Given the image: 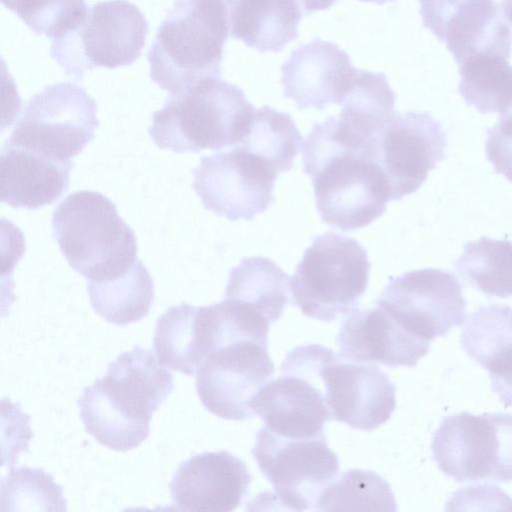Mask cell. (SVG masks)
Here are the masks:
<instances>
[{
  "label": "cell",
  "instance_id": "obj_31",
  "mask_svg": "<svg viewBox=\"0 0 512 512\" xmlns=\"http://www.w3.org/2000/svg\"><path fill=\"white\" fill-rule=\"evenodd\" d=\"M106 376L135 392L154 412L174 389L173 375L152 351L139 345L111 362Z\"/></svg>",
  "mask_w": 512,
  "mask_h": 512
},
{
  "label": "cell",
  "instance_id": "obj_16",
  "mask_svg": "<svg viewBox=\"0 0 512 512\" xmlns=\"http://www.w3.org/2000/svg\"><path fill=\"white\" fill-rule=\"evenodd\" d=\"M251 475L245 463L228 451L203 452L182 462L170 484L171 509L230 512L247 494Z\"/></svg>",
  "mask_w": 512,
  "mask_h": 512
},
{
  "label": "cell",
  "instance_id": "obj_11",
  "mask_svg": "<svg viewBox=\"0 0 512 512\" xmlns=\"http://www.w3.org/2000/svg\"><path fill=\"white\" fill-rule=\"evenodd\" d=\"M375 304L402 328L426 340L445 336L465 320L462 285L450 272L423 268L390 278Z\"/></svg>",
  "mask_w": 512,
  "mask_h": 512
},
{
  "label": "cell",
  "instance_id": "obj_12",
  "mask_svg": "<svg viewBox=\"0 0 512 512\" xmlns=\"http://www.w3.org/2000/svg\"><path fill=\"white\" fill-rule=\"evenodd\" d=\"M278 173L262 159L235 146L201 158L193 189L205 209L230 221L252 220L274 201Z\"/></svg>",
  "mask_w": 512,
  "mask_h": 512
},
{
  "label": "cell",
  "instance_id": "obj_22",
  "mask_svg": "<svg viewBox=\"0 0 512 512\" xmlns=\"http://www.w3.org/2000/svg\"><path fill=\"white\" fill-rule=\"evenodd\" d=\"M213 341L211 305L181 303L158 318L153 350L163 366L192 376L213 350Z\"/></svg>",
  "mask_w": 512,
  "mask_h": 512
},
{
  "label": "cell",
  "instance_id": "obj_35",
  "mask_svg": "<svg viewBox=\"0 0 512 512\" xmlns=\"http://www.w3.org/2000/svg\"><path fill=\"white\" fill-rule=\"evenodd\" d=\"M338 0H296L304 15L330 8Z\"/></svg>",
  "mask_w": 512,
  "mask_h": 512
},
{
  "label": "cell",
  "instance_id": "obj_23",
  "mask_svg": "<svg viewBox=\"0 0 512 512\" xmlns=\"http://www.w3.org/2000/svg\"><path fill=\"white\" fill-rule=\"evenodd\" d=\"M231 36L260 52H279L298 36L296 0H223Z\"/></svg>",
  "mask_w": 512,
  "mask_h": 512
},
{
  "label": "cell",
  "instance_id": "obj_3",
  "mask_svg": "<svg viewBox=\"0 0 512 512\" xmlns=\"http://www.w3.org/2000/svg\"><path fill=\"white\" fill-rule=\"evenodd\" d=\"M254 109L238 86L207 78L170 95L148 132L159 148L176 153L221 150L241 142Z\"/></svg>",
  "mask_w": 512,
  "mask_h": 512
},
{
  "label": "cell",
  "instance_id": "obj_17",
  "mask_svg": "<svg viewBox=\"0 0 512 512\" xmlns=\"http://www.w3.org/2000/svg\"><path fill=\"white\" fill-rule=\"evenodd\" d=\"M431 341L402 328L385 310L354 308L345 318L337 344L347 361L378 363L390 368L414 367L425 356Z\"/></svg>",
  "mask_w": 512,
  "mask_h": 512
},
{
  "label": "cell",
  "instance_id": "obj_32",
  "mask_svg": "<svg viewBox=\"0 0 512 512\" xmlns=\"http://www.w3.org/2000/svg\"><path fill=\"white\" fill-rule=\"evenodd\" d=\"M3 511H64L62 487L40 468H13L1 480Z\"/></svg>",
  "mask_w": 512,
  "mask_h": 512
},
{
  "label": "cell",
  "instance_id": "obj_6",
  "mask_svg": "<svg viewBox=\"0 0 512 512\" xmlns=\"http://www.w3.org/2000/svg\"><path fill=\"white\" fill-rule=\"evenodd\" d=\"M147 34L148 22L135 4L100 1L89 7L75 29L52 40L50 55L66 74L81 79L96 67L132 64L141 55Z\"/></svg>",
  "mask_w": 512,
  "mask_h": 512
},
{
  "label": "cell",
  "instance_id": "obj_19",
  "mask_svg": "<svg viewBox=\"0 0 512 512\" xmlns=\"http://www.w3.org/2000/svg\"><path fill=\"white\" fill-rule=\"evenodd\" d=\"M355 70L344 50L316 38L292 51L282 65L283 94L299 109L322 110L338 104Z\"/></svg>",
  "mask_w": 512,
  "mask_h": 512
},
{
  "label": "cell",
  "instance_id": "obj_29",
  "mask_svg": "<svg viewBox=\"0 0 512 512\" xmlns=\"http://www.w3.org/2000/svg\"><path fill=\"white\" fill-rule=\"evenodd\" d=\"M459 275L488 296H512V241L486 236L467 242L454 264Z\"/></svg>",
  "mask_w": 512,
  "mask_h": 512
},
{
  "label": "cell",
  "instance_id": "obj_10",
  "mask_svg": "<svg viewBox=\"0 0 512 512\" xmlns=\"http://www.w3.org/2000/svg\"><path fill=\"white\" fill-rule=\"evenodd\" d=\"M275 366L268 341L243 337L213 350L196 372V391L203 406L228 420L255 416L252 402L272 380Z\"/></svg>",
  "mask_w": 512,
  "mask_h": 512
},
{
  "label": "cell",
  "instance_id": "obj_7",
  "mask_svg": "<svg viewBox=\"0 0 512 512\" xmlns=\"http://www.w3.org/2000/svg\"><path fill=\"white\" fill-rule=\"evenodd\" d=\"M431 449L439 469L457 482H510L512 414L464 411L446 416Z\"/></svg>",
  "mask_w": 512,
  "mask_h": 512
},
{
  "label": "cell",
  "instance_id": "obj_5",
  "mask_svg": "<svg viewBox=\"0 0 512 512\" xmlns=\"http://www.w3.org/2000/svg\"><path fill=\"white\" fill-rule=\"evenodd\" d=\"M370 267L357 240L335 232L316 236L290 279L293 304L321 321L348 314L366 292Z\"/></svg>",
  "mask_w": 512,
  "mask_h": 512
},
{
  "label": "cell",
  "instance_id": "obj_26",
  "mask_svg": "<svg viewBox=\"0 0 512 512\" xmlns=\"http://www.w3.org/2000/svg\"><path fill=\"white\" fill-rule=\"evenodd\" d=\"M87 291L94 311L107 322L125 326L148 315L154 282L138 258L124 275L103 282L89 281Z\"/></svg>",
  "mask_w": 512,
  "mask_h": 512
},
{
  "label": "cell",
  "instance_id": "obj_13",
  "mask_svg": "<svg viewBox=\"0 0 512 512\" xmlns=\"http://www.w3.org/2000/svg\"><path fill=\"white\" fill-rule=\"evenodd\" d=\"M423 25L460 66L481 54L510 58L512 30L495 0H419Z\"/></svg>",
  "mask_w": 512,
  "mask_h": 512
},
{
  "label": "cell",
  "instance_id": "obj_24",
  "mask_svg": "<svg viewBox=\"0 0 512 512\" xmlns=\"http://www.w3.org/2000/svg\"><path fill=\"white\" fill-rule=\"evenodd\" d=\"M395 100L384 73L356 68L338 102L339 120L360 141L378 147L384 127L397 112Z\"/></svg>",
  "mask_w": 512,
  "mask_h": 512
},
{
  "label": "cell",
  "instance_id": "obj_14",
  "mask_svg": "<svg viewBox=\"0 0 512 512\" xmlns=\"http://www.w3.org/2000/svg\"><path fill=\"white\" fill-rule=\"evenodd\" d=\"M446 134L429 112H396L379 138L378 162L387 178L390 200L417 191L445 156Z\"/></svg>",
  "mask_w": 512,
  "mask_h": 512
},
{
  "label": "cell",
  "instance_id": "obj_4",
  "mask_svg": "<svg viewBox=\"0 0 512 512\" xmlns=\"http://www.w3.org/2000/svg\"><path fill=\"white\" fill-rule=\"evenodd\" d=\"M52 228L68 264L89 281L116 279L138 259L134 231L99 192L70 194L54 210Z\"/></svg>",
  "mask_w": 512,
  "mask_h": 512
},
{
  "label": "cell",
  "instance_id": "obj_36",
  "mask_svg": "<svg viewBox=\"0 0 512 512\" xmlns=\"http://www.w3.org/2000/svg\"><path fill=\"white\" fill-rule=\"evenodd\" d=\"M503 11L506 18L512 25V0H503Z\"/></svg>",
  "mask_w": 512,
  "mask_h": 512
},
{
  "label": "cell",
  "instance_id": "obj_21",
  "mask_svg": "<svg viewBox=\"0 0 512 512\" xmlns=\"http://www.w3.org/2000/svg\"><path fill=\"white\" fill-rule=\"evenodd\" d=\"M460 344L489 372L491 388L505 407H512V308L481 306L465 320Z\"/></svg>",
  "mask_w": 512,
  "mask_h": 512
},
{
  "label": "cell",
  "instance_id": "obj_20",
  "mask_svg": "<svg viewBox=\"0 0 512 512\" xmlns=\"http://www.w3.org/2000/svg\"><path fill=\"white\" fill-rule=\"evenodd\" d=\"M71 167L6 142L0 155L1 201L26 209L52 204L68 190Z\"/></svg>",
  "mask_w": 512,
  "mask_h": 512
},
{
  "label": "cell",
  "instance_id": "obj_8",
  "mask_svg": "<svg viewBox=\"0 0 512 512\" xmlns=\"http://www.w3.org/2000/svg\"><path fill=\"white\" fill-rule=\"evenodd\" d=\"M257 465L272 484L268 504L294 511L316 510L322 492L339 472V460L325 435L286 438L262 427L251 451Z\"/></svg>",
  "mask_w": 512,
  "mask_h": 512
},
{
  "label": "cell",
  "instance_id": "obj_37",
  "mask_svg": "<svg viewBox=\"0 0 512 512\" xmlns=\"http://www.w3.org/2000/svg\"><path fill=\"white\" fill-rule=\"evenodd\" d=\"M359 1H362V2H371V3H375V4H379V5H383L387 2H391V1H394V0H359Z\"/></svg>",
  "mask_w": 512,
  "mask_h": 512
},
{
  "label": "cell",
  "instance_id": "obj_1",
  "mask_svg": "<svg viewBox=\"0 0 512 512\" xmlns=\"http://www.w3.org/2000/svg\"><path fill=\"white\" fill-rule=\"evenodd\" d=\"M302 155L324 223L349 232L384 214L390 200L387 178L372 152L345 130L339 118L315 123L303 139Z\"/></svg>",
  "mask_w": 512,
  "mask_h": 512
},
{
  "label": "cell",
  "instance_id": "obj_18",
  "mask_svg": "<svg viewBox=\"0 0 512 512\" xmlns=\"http://www.w3.org/2000/svg\"><path fill=\"white\" fill-rule=\"evenodd\" d=\"M323 380L292 373L268 382L252 402V410L271 432L286 438L324 435L332 414L325 400Z\"/></svg>",
  "mask_w": 512,
  "mask_h": 512
},
{
  "label": "cell",
  "instance_id": "obj_28",
  "mask_svg": "<svg viewBox=\"0 0 512 512\" xmlns=\"http://www.w3.org/2000/svg\"><path fill=\"white\" fill-rule=\"evenodd\" d=\"M459 69L458 91L480 113H503L512 107V66L493 54L469 58Z\"/></svg>",
  "mask_w": 512,
  "mask_h": 512
},
{
  "label": "cell",
  "instance_id": "obj_2",
  "mask_svg": "<svg viewBox=\"0 0 512 512\" xmlns=\"http://www.w3.org/2000/svg\"><path fill=\"white\" fill-rule=\"evenodd\" d=\"M229 32L223 0H175L148 51L150 78L171 95L220 78Z\"/></svg>",
  "mask_w": 512,
  "mask_h": 512
},
{
  "label": "cell",
  "instance_id": "obj_27",
  "mask_svg": "<svg viewBox=\"0 0 512 512\" xmlns=\"http://www.w3.org/2000/svg\"><path fill=\"white\" fill-rule=\"evenodd\" d=\"M302 142L290 114L265 105L254 109L248 131L236 146L262 159L280 173L293 167Z\"/></svg>",
  "mask_w": 512,
  "mask_h": 512
},
{
  "label": "cell",
  "instance_id": "obj_9",
  "mask_svg": "<svg viewBox=\"0 0 512 512\" xmlns=\"http://www.w3.org/2000/svg\"><path fill=\"white\" fill-rule=\"evenodd\" d=\"M97 104L72 82L50 85L28 100L7 142L71 162L94 137Z\"/></svg>",
  "mask_w": 512,
  "mask_h": 512
},
{
  "label": "cell",
  "instance_id": "obj_34",
  "mask_svg": "<svg viewBox=\"0 0 512 512\" xmlns=\"http://www.w3.org/2000/svg\"><path fill=\"white\" fill-rule=\"evenodd\" d=\"M485 150L496 172L512 182V107L487 130Z\"/></svg>",
  "mask_w": 512,
  "mask_h": 512
},
{
  "label": "cell",
  "instance_id": "obj_33",
  "mask_svg": "<svg viewBox=\"0 0 512 512\" xmlns=\"http://www.w3.org/2000/svg\"><path fill=\"white\" fill-rule=\"evenodd\" d=\"M33 32L58 39L75 29L86 16L85 0H1Z\"/></svg>",
  "mask_w": 512,
  "mask_h": 512
},
{
  "label": "cell",
  "instance_id": "obj_30",
  "mask_svg": "<svg viewBox=\"0 0 512 512\" xmlns=\"http://www.w3.org/2000/svg\"><path fill=\"white\" fill-rule=\"evenodd\" d=\"M316 510L393 512L397 504L389 483L376 472L350 469L322 492Z\"/></svg>",
  "mask_w": 512,
  "mask_h": 512
},
{
  "label": "cell",
  "instance_id": "obj_25",
  "mask_svg": "<svg viewBox=\"0 0 512 512\" xmlns=\"http://www.w3.org/2000/svg\"><path fill=\"white\" fill-rule=\"evenodd\" d=\"M289 288V276L274 261L251 256L231 269L224 298L246 305L271 325L288 304Z\"/></svg>",
  "mask_w": 512,
  "mask_h": 512
},
{
  "label": "cell",
  "instance_id": "obj_15",
  "mask_svg": "<svg viewBox=\"0 0 512 512\" xmlns=\"http://www.w3.org/2000/svg\"><path fill=\"white\" fill-rule=\"evenodd\" d=\"M321 377L332 418L351 428L372 431L387 422L396 408V386L376 365L334 354Z\"/></svg>",
  "mask_w": 512,
  "mask_h": 512
}]
</instances>
